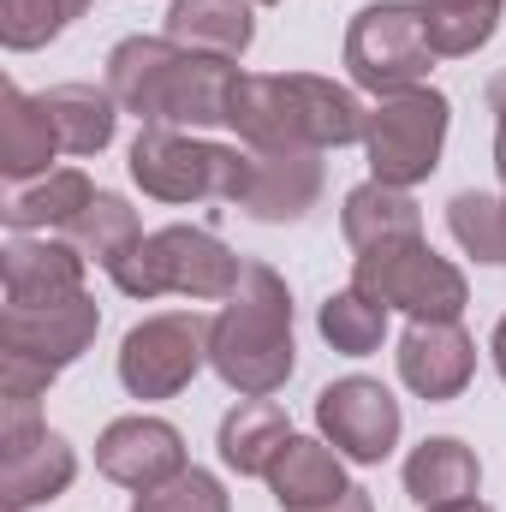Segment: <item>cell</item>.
I'll use <instances>...</instances> for the list:
<instances>
[{
  "label": "cell",
  "mask_w": 506,
  "mask_h": 512,
  "mask_svg": "<svg viewBox=\"0 0 506 512\" xmlns=\"http://www.w3.org/2000/svg\"><path fill=\"white\" fill-rule=\"evenodd\" d=\"M489 352H495V370H501V382H506V316H501V328H495V340H489Z\"/></svg>",
  "instance_id": "d6a6232c"
},
{
  "label": "cell",
  "mask_w": 506,
  "mask_h": 512,
  "mask_svg": "<svg viewBox=\"0 0 506 512\" xmlns=\"http://www.w3.org/2000/svg\"><path fill=\"white\" fill-rule=\"evenodd\" d=\"M78 477V453L66 447V435H54L42 417H0V495L6 512L42 507L54 495H66Z\"/></svg>",
  "instance_id": "8fae6325"
},
{
  "label": "cell",
  "mask_w": 506,
  "mask_h": 512,
  "mask_svg": "<svg viewBox=\"0 0 506 512\" xmlns=\"http://www.w3.org/2000/svg\"><path fill=\"white\" fill-rule=\"evenodd\" d=\"M131 179L143 185V197L161 203H245L251 185V149L233 143H209L191 131H161L143 126L131 143Z\"/></svg>",
  "instance_id": "277c9868"
},
{
  "label": "cell",
  "mask_w": 506,
  "mask_h": 512,
  "mask_svg": "<svg viewBox=\"0 0 506 512\" xmlns=\"http://www.w3.org/2000/svg\"><path fill=\"white\" fill-rule=\"evenodd\" d=\"M209 364V322L197 310L143 316L120 340V382L131 399H173Z\"/></svg>",
  "instance_id": "9c48e42d"
},
{
  "label": "cell",
  "mask_w": 506,
  "mask_h": 512,
  "mask_svg": "<svg viewBox=\"0 0 506 512\" xmlns=\"http://www.w3.org/2000/svg\"><path fill=\"white\" fill-rule=\"evenodd\" d=\"M66 245H78V251L90 256V262H102V268L126 262V256L143 245L137 209H131L126 197H114V191H96V203L66 227Z\"/></svg>",
  "instance_id": "d4e9b609"
},
{
  "label": "cell",
  "mask_w": 506,
  "mask_h": 512,
  "mask_svg": "<svg viewBox=\"0 0 506 512\" xmlns=\"http://www.w3.org/2000/svg\"><path fill=\"white\" fill-rule=\"evenodd\" d=\"M227 126L251 149H340L364 143V102L316 72H233Z\"/></svg>",
  "instance_id": "7a4b0ae2"
},
{
  "label": "cell",
  "mask_w": 506,
  "mask_h": 512,
  "mask_svg": "<svg viewBox=\"0 0 506 512\" xmlns=\"http://www.w3.org/2000/svg\"><path fill=\"white\" fill-rule=\"evenodd\" d=\"M96 203V185H90V173H78V167H54V173H42V179H30V185H18L12 197H6V227L12 233H48V227H72L84 209Z\"/></svg>",
  "instance_id": "44dd1931"
},
{
  "label": "cell",
  "mask_w": 506,
  "mask_h": 512,
  "mask_svg": "<svg viewBox=\"0 0 506 512\" xmlns=\"http://www.w3.org/2000/svg\"><path fill=\"white\" fill-rule=\"evenodd\" d=\"M483 489V465L459 435H429L411 459H405V495L417 507H453V501H477Z\"/></svg>",
  "instance_id": "ffe728a7"
},
{
  "label": "cell",
  "mask_w": 506,
  "mask_h": 512,
  "mask_svg": "<svg viewBox=\"0 0 506 512\" xmlns=\"http://www.w3.org/2000/svg\"><path fill=\"white\" fill-rule=\"evenodd\" d=\"M102 328V310L90 292L60 298V304H0V358H24L42 370H66L90 352Z\"/></svg>",
  "instance_id": "30bf717a"
},
{
  "label": "cell",
  "mask_w": 506,
  "mask_h": 512,
  "mask_svg": "<svg viewBox=\"0 0 506 512\" xmlns=\"http://www.w3.org/2000/svg\"><path fill=\"white\" fill-rule=\"evenodd\" d=\"M447 227L465 251L489 268H506V197H489V191H459L447 203Z\"/></svg>",
  "instance_id": "83f0119b"
},
{
  "label": "cell",
  "mask_w": 506,
  "mask_h": 512,
  "mask_svg": "<svg viewBox=\"0 0 506 512\" xmlns=\"http://www.w3.org/2000/svg\"><path fill=\"white\" fill-rule=\"evenodd\" d=\"M286 441H292V423L274 399H239L221 417V459L239 477H268Z\"/></svg>",
  "instance_id": "7402d4cb"
},
{
  "label": "cell",
  "mask_w": 506,
  "mask_h": 512,
  "mask_svg": "<svg viewBox=\"0 0 506 512\" xmlns=\"http://www.w3.org/2000/svg\"><path fill=\"white\" fill-rule=\"evenodd\" d=\"M268 489H274L280 512L322 507V501H334V495H346V489H352V483H346V453H340V447H328V441L292 435V441L280 447L274 471H268Z\"/></svg>",
  "instance_id": "e0dca14e"
},
{
  "label": "cell",
  "mask_w": 506,
  "mask_h": 512,
  "mask_svg": "<svg viewBox=\"0 0 506 512\" xmlns=\"http://www.w3.org/2000/svg\"><path fill=\"white\" fill-rule=\"evenodd\" d=\"M108 274H114V286L126 298H161V292H179V298H233L239 280H245V262L227 251L209 227H161L126 262H114Z\"/></svg>",
  "instance_id": "5b68a950"
},
{
  "label": "cell",
  "mask_w": 506,
  "mask_h": 512,
  "mask_svg": "<svg viewBox=\"0 0 506 512\" xmlns=\"http://www.w3.org/2000/svg\"><path fill=\"white\" fill-rule=\"evenodd\" d=\"M209 364L215 376L245 393L268 399L274 387L298 370V346H292V292L268 262H245L239 292L227 298V310L209 322Z\"/></svg>",
  "instance_id": "3957f363"
},
{
  "label": "cell",
  "mask_w": 506,
  "mask_h": 512,
  "mask_svg": "<svg viewBox=\"0 0 506 512\" xmlns=\"http://www.w3.org/2000/svg\"><path fill=\"white\" fill-rule=\"evenodd\" d=\"M322 203V149H251V185H245V215L286 227L304 221Z\"/></svg>",
  "instance_id": "5bb4252c"
},
{
  "label": "cell",
  "mask_w": 506,
  "mask_h": 512,
  "mask_svg": "<svg viewBox=\"0 0 506 512\" xmlns=\"http://www.w3.org/2000/svg\"><path fill=\"white\" fill-rule=\"evenodd\" d=\"M48 120H54V137L66 155H102L114 143V126H120V102L114 90H96V84H54L42 96Z\"/></svg>",
  "instance_id": "603a6c76"
},
{
  "label": "cell",
  "mask_w": 506,
  "mask_h": 512,
  "mask_svg": "<svg viewBox=\"0 0 506 512\" xmlns=\"http://www.w3.org/2000/svg\"><path fill=\"white\" fill-rule=\"evenodd\" d=\"M256 36L251 0H173L167 6V42L209 54V60H239Z\"/></svg>",
  "instance_id": "d6986e66"
},
{
  "label": "cell",
  "mask_w": 506,
  "mask_h": 512,
  "mask_svg": "<svg viewBox=\"0 0 506 512\" xmlns=\"http://www.w3.org/2000/svg\"><path fill=\"white\" fill-rule=\"evenodd\" d=\"M227 60L191 54L167 36H126L108 54V90L114 102L137 114V126L161 131H209L227 126V96H233Z\"/></svg>",
  "instance_id": "6da1fadb"
},
{
  "label": "cell",
  "mask_w": 506,
  "mask_h": 512,
  "mask_svg": "<svg viewBox=\"0 0 506 512\" xmlns=\"http://www.w3.org/2000/svg\"><path fill=\"white\" fill-rule=\"evenodd\" d=\"M316 423L352 465H381L399 441V399L370 376H346L316 393Z\"/></svg>",
  "instance_id": "7c38bea8"
},
{
  "label": "cell",
  "mask_w": 506,
  "mask_h": 512,
  "mask_svg": "<svg viewBox=\"0 0 506 512\" xmlns=\"http://www.w3.org/2000/svg\"><path fill=\"white\" fill-rule=\"evenodd\" d=\"M429 66H435V42L411 0H376L346 24V72L358 90H370L381 102L423 90Z\"/></svg>",
  "instance_id": "52a82bcc"
},
{
  "label": "cell",
  "mask_w": 506,
  "mask_h": 512,
  "mask_svg": "<svg viewBox=\"0 0 506 512\" xmlns=\"http://www.w3.org/2000/svg\"><path fill=\"white\" fill-rule=\"evenodd\" d=\"M447 96L441 90H405V96H387L370 126H364V149H370V173L381 185H399L411 191L417 179H429L441 167V143H447Z\"/></svg>",
  "instance_id": "ba28073f"
},
{
  "label": "cell",
  "mask_w": 506,
  "mask_h": 512,
  "mask_svg": "<svg viewBox=\"0 0 506 512\" xmlns=\"http://www.w3.org/2000/svg\"><path fill=\"white\" fill-rule=\"evenodd\" d=\"M423 12V30L435 42V54H477L495 30H501L506 0H417Z\"/></svg>",
  "instance_id": "484cf974"
},
{
  "label": "cell",
  "mask_w": 506,
  "mask_h": 512,
  "mask_svg": "<svg viewBox=\"0 0 506 512\" xmlns=\"http://www.w3.org/2000/svg\"><path fill=\"white\" fill-rule=\"evenodd\" d=\"M96 471L131 495H149L185 471V435L161 417H114L96 441Z\"/></svg>",
  "instance_id": "4fadbf2b"
},
{
  "label": "cell",
  "mask_w": 506,
  "mask_h": 512,
  "mask_svg": "<svg viewBox=\"0 0 506 512\" xmlns=\"http://www.w3.org/2000/svg\"><path fill=\"white\" fill-rule=\"evenodd\" d=\"M316 328H322V340H328L334 352L370 358V352H381V340H387V304L364 298L358 286H346V292H334V298L322 304Z\"/></svg>",
  "instance_id": "4316f807"
},
{
  "label": "cell",
  "mask_w": 506,
  "mask_h": 512,
  "mask_svg": "<svg viewBox=\"0 0 506 512\" xmlns=\"http://www.w3.org/2000/svg\"><path fill=\"white\" fill-rule=\"evenodd\" d=\"M489 114H495V173L506 179V72L489 78Z\"/></svg>",
  "instance_id": "4dcf8cb0"
},
{
  "label": "cell",
  "mask_w": 506,
  "mask_h": 512,
  "mask_svg": "<svg viewBox=\"0 0 506 512\" xmlns=\"http://www.w3.org/2000/svg\"><path fill=\"white\" fill-rule=\"evenodd\" d=\"M54 155H60V137H54L42 96H24L18 84H6L0 90V173L12 185H30V179L54 173L48 167Z\"/></svg>",
  "instance_id": "ac0fdd59"
},
{
  "label": "cell",
  "mask_w": 506,
  "mask_h": 512,
  "mask_svg": "<svg viewBox=\"0 0 506 512\" xmlns=\"http://www.w3.org/2000/svg\"><path fill=\"white\" fill-rule=\"evenodd\" d=\"M90 0H0V42L12 54H30L42 42H54L72 18H84Z\"/></svg>",
  "instance_id": "f1b7e54d"
},
{
  "label": "cell",
  "mask_w": 506,
  "mask_h": 512,
  "mask_svg": "<svg viewBox=\"0 0 506 512\" xmlns=\"http://www.w3.org/2000/svg\"><path fill=\"white\" fill-rule=\"evenodd\" d=\"M84 262L90 256L66 239H12L0 251V280H6V304H60L84 292Z\"/></svg>",
  "instance_id": "2e32d148"
},
{
  "label": "cell",
  "mask_w": 506,
  "mask_h": 512,
  "mask_svg": "<svg viewBox=\"0 0 506 512\" xmlns=\"http://www.w3.org/2000/svg\"><path fill=\"white\" fill-rule=\"evenodd\" d=\"M399 376L417 399H459L477 376V346L459 322H411L399 340Z\"/></svg>",
  "instance_id": "9a60e30c"
},
{
  "label": "cell",
  "mask_w": 506,
  "mask_h": 512,
  "mask_svg": "<svg viewBox=\"0 0 506 512\" xmlns=\"http://www.w3.org/2000/svg\"><path fill=\"white\" fill-rule=\"evenodd\" d=\"M298 512H376V501H370V489H346V495H334V501H322V507H298Z\"/></svg>",
  "instance_id": "1f68e13d"
},
{
  "label": "cell",
  "mask_w": 506,
  "mask_h": 512,
  "mask_svg": "<svg viewBox=\"0 0 506 512\" xmlns=\"http://www.w3.org/2000/svg\"><path fill=\"white\" fill-rule=\"evenodd\" d=\"M352 286L364 298H376L387 310H405L411 322H459V310L471 304L465 274L447 256L429 251V239H387L376 251H358Z\"/></svg>",
  "instance_id": "8992f818"
},
{
  "label": "cell",
  "mask_w": 506,
  "mask_h": 512,
  "mask_svg": "<svg viewBox=\"0 0 506 512\" xmlns=\"http://www.w3.org/2000/svg\"><path fill=\"white\" fill-rule=\"evenodd\" d=\"M131 512H233V501H227V489H221V477H215V471L185 465L173 483H161V489L137 495V507H131Z\"/></svg>",
  "instance_id": "f546056e"
},
{
  "label": "cell",
  "mask_w": 506,
  "mask_h": 512,
  "mask_svg": "<svg viewBox=\"0 0 506 512\" xmlns=\"http://www.w3.org/2000/svg\"><path fill=\"white\" fill-rule=\"evenodd\" d=\"M340 227H346L352 251H376L387 239H417V233H423V209L411 203V191L381 185V179H364L358 191H346Z\"/></svg>",
  "instance_id": "cb8c5ba5"
},
{
  "label": "cell",
  "mask_w": 506,
  "mask_h": 512,
  "mask_svg": "<svg viewBox=\"0 0 506 512\" xmlns=\"http://www.w3.org/2000/svg\"><path fill=\"white\" fill-rule=\"evenodd\" d=\"M251 6H280V0H251Z\"/></svg>",
  "instance_id": "e575fe53"
},
{
  "label": "cell",
  "mask_w": 506,
  "mask_h": 512,
  "mask_svg": "<svg viewBox=\"0 0 506 512\" xmlns=\"http://www.w3.org/2000/svg\"><path fill=\"white\" fill-rule=\"evenodd\" d=\"M429 512H489L483 501H453V507H429Z\"/></svg>",
  "instance_id": "836d02e7"
}]
</instances>
